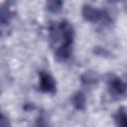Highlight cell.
I'll list each match as a JSON object with an SVG mask.
<instances>
[{"instance_id": "6da1fadb", "label": "cell", "mask_w": 127, "mask_h": 127, "mask_svg": "<svg viewBox=\"0 0 127 127\" xmlns=\"http://www.w3.org/2000/svg\"><path fill=\"white\" fill-rule=\"evenodd\" d=\"M59 27H60V30H61L62 38L64 39V44L71 45L72 44V40H73V36H74V32H73L72 26L67 21H63L60 24Z\"/></svg>"}, {"instance_id": "7a4b0ae2", "label": "cell", "mask_w": 127, "mask_h": 127, "mask_svg": "<svg viewBox=\"0 0 127 127\" xmlns=\"http://www.w3.org/2000/svg\"><path fill=\"white\" fill-rule=\"evenodd\" d=\"M40 88L45 92H55L56 82L54 78L46 72H42L40 75Z\"/></svg>"}, {"instance_id": "3957f363", "label": "cell", "mask_w": 127, "mask_h": 127, "mask_svg": "<svg viewBox=\"0 0 127 127\" xmlns=\"http://www.w3.org/2000/svg\"><path fill=\"white\" fill-rule=\"evenodd\" d=\"M81 14H82V17L86 21H89V22H96L102 16V13L99 10L95 9L94 7L90 5H84L82 7Z\"/></svg>"}, {"instance_id": "277c9868", "label": "cell", "mask_w": 127, "mask_h": 127, "mask_svg": "<svg viewBox=\"0 0 127 127\" xmlns=\"http://www.w3.org/2000/svg\"><path fill=\"white\" fill-rule=\"evenodd\" d=\"M108 82H109V86L111 87L112 91L116 94H120V95H123L125 94V90H126V85L125 83L118 77L114 76V75H111V77L108 79Z\"/></svg>"}, {"instance_id": "5b68a950", "label": "cell", "mask_w": 127, "mask_h": 127, "mask_svg": "<svg viewBox=\"0 0 127 127\" xmlns=\"http://www.w3.org/2000/svg\"><path fill=\"white\" fill-rule=\"evenodd\" d=\"M71 54V45H67V44H63L62 46H60L55 53V56L57 58L58 61L64 62L65 60H67L69 58Z\"/></svg>"}, {"instance_id": "8992f818", "label": "cell", "mask_w": 127, "mask_h": 127, "mask_svg": "<svg viewBox=\"0 0 127 127\" xmlns=\"http://www.w3.org/2000/svg\"><path fill=\"white\" fill-rule=\"evenodd\" d=\"M72 104L78 110H83L85 108V96L82 92L77 91L72 96Z\"/></svg>"}, {"instance_id": "52a82bcc", "label": "cell", "mask_w": 127, "mask_h": 127, "mask_svg": "<svg viewBox=\"0 0 127 127\" xmlns=\"http://www.w3.org/2000/svg\"><path fill=\"white\" fill-rule=\"evenodd\" d=\"M114 120L118 127H127V116L124 107L118 109L117 114L114 116Z\"/></svg>"}, {"instance_id": "ba28073f", "label": "cell", "mask_w": 127, "mask_h": 127, "mask_svg": "<svg viewBox=\"0 0 127 127\" xmlns=\"http://www.w3.org/2000/svg\"><path fill=\"white\" fill-rule=\"evenodd\" d=\"M98 76L92 71H87L81 76V81L84 85H93L97 82Z\"/></svg>"}, {"instance_id": "9c48e42d", "label": "cell", "mask_w": 127, "mask_h": 127, "mask_svg": "<svg viewBox=\"0 0 127 127\" xmlns=\"http://www.w3.org/2000/svg\"><path fill=\"white\" fill-rule=\"evenodd\" d=\"M62 6H63V2L62 1H58V0H53V1H48L46 4L47 9L52 12V13H58L62 10Z\"/></svg>"}, {"instance_id": "30bf717a", "label": "cell", "mask_w": 127, "mask_h": 127, "mask_svg": "<svg viewBox=\"0 0 127 127\" xmlns=\"http://www.w3.org/2000/svg\"><path fill=\"white\" fill-rule=\"evenodd\" d=\"M10 11L6 7H0V26L5 25L10 19Z\"/></svg>"}, {"instance_id": "8fae6325", "label": "cell", "mask_w": 127, "mask_h": 127, "mask_svg": "<svg viewBox=\"0 0 127 127\" xmlns=\"http://www.w3.org/2000/svg\"><path fill=\"white\" fill-rule=\"evenodd\" d=\"M62 38L61 30L59 26H53L51 28V40L53 43H58Z\"/></svg>"}, {"instance_id": "7c38bea8", "label": "cell", "mask_w": 127, "mask_h": 127, "mask_svg": "<svg viewBox=\"0 0 127 127\" xmlns=\"http://www.w3.org/2000/svg\"><path fill=\"white\" fill-rule=\"evenodd\" d=\"M0 127H12L9 119L0 112Z\"/></svg>"}]
</instances>
